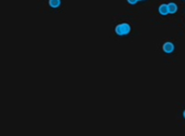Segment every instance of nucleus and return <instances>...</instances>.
Returning a JSON list of instances; mask_svg holds the SVG:
<instances>
[{
  "label": "nucleus",
  "instance_id": "9",
  "mask_svg": "<svg viewBox=\"0 0 185 136\" xmlns=\"http://www.w3.org/2000/svg\"><path fill=\"white\" fill-rule=\"evenodd\" d=\"M139 1H141V0H139Z\"/></svg>",
  "mask_w": 185,
  "mask_h": 136
},
{
  "label": "nucleus",
  "instance_id": "2",
  "mask_svg": "<svg viewBox=\"0 0 185 136\" xmlns=\"http://www.w3.org/2000/svg\"><path fill=\"white\" fill-rule=\"evenodd\" d=\"M174 50H176V45L173 44L172 42L168 41V42H165V44L162 45V51L167 54H171V53H173Z\"/></svg>",
  "mask_w": 185,
  "mask_h": 136
},
{
  "label": "nucleus",
  "instance_id": "3",
  "mask_svg": "<svg viewBox=\"0 0 185 136\" xmlns=\"http://www.w3.org/2000/svg\"><path fill=\"white\" fill-rule=\"evenodd\" d=\"M158 11L159 13L161 15H164V16H166V15L169 14V8H168V5H165V3H162V5H159L158 8Z\"/></svg>",
  "mask_w": 185,
  "mask_h": 136
},
{
  "label": "nucleus",
  "instance_id": "6",
  "mask_svg": "<svg viewBox=\"0 0 185 136\" xmlns=\"http://www.w3.org/2000/svg\"><path fill=\"white\" fill-rule=\"evenodd\" d=\"M128 1V3H130V5H135V3L139 2V0H127Z\"/></svg>",
  "mask_w": 185,
  "mask_h": 136
},
{
  "label": "nucleus",
  "instance_id": "1",
  "mask_svg": "<svg viewBox=\"0 0 185 136\" xmlns=\"http://www.w3.org/2000/svg\"><path fill=\"white\" fill-rule=\"evenodd\" d=\"M115 31L118 36H127L129 35L131 31V26L128 24V23H121V24H118L115 28Z\"/></svg>",
  "mask_w": 185,
  "mask_h": 136
},
{
  "label": "nucleus",
  "instance_id": "8",
  "mask_svg": "<svg viewBox=\"0 0 185 136\" xmlns=\"http://www.w3.org/2000/svg\"><path fill=\"white\" fill-rule=\"evenodd\" d=\"M141 1H145V0H141Z\"/></svg>",
  "mask_w": 185,
  "mask_h": 136
},
{
  "label": "nucleus",
  "instance_id": "7",
  "mask_svg": "<svg viewBox=\"0 0 185 136\" xmlns=\"http://www.w3.org/2000/svg\"><path fill=\"white\" fill-rule=\"evenodd\" d=\"M183 117H184V119H185V110H184V112H183Z\"/></svg>",
  "mask_w": 185,
  "mask_h": 136
},
{
  "label": "nucleus",
  "instance_id": "4",
  "mask_svg": "<svg viewBox=\"0 0 185 136\" xmlns=\"http://www.w3.org/2000/svg\"><path fill=\"white\" fill-rule=\"evenodd\" d=\"M168 8H169V14H174V13L178 12V5L176 2L168 3Z\"/></svg>",
  "mask_w": 185,
  "mask_h": 136
},
{
  "label": "nucleus",
  "instance_id": "5",
  "mask_svg": "<svg viewBox=\"0 0 185 136\" xmlns=\"http://www.w3.org/2000/svg\"><path fill=\"white\" fill-rule=\"evenodd\" d=\"M62 1L61 0H49V5L53 9H57L61 5Z\"/></svg>",
  "mask_w": 185,
  "mask_h": 136
}]
</instances>
